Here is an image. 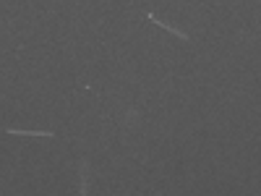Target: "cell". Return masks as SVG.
Masks as SVG:
<instances>
[{
    "mask_svg": "<svg viewBox=\"0 0 261 196\" xmlns=\"http://www.w3.org/2000/svg\"><path fill=\"white\" fill-rule=\"evenodd\" d=\"M146 18H149V21H151V24H154V27H162L165 32H172V34H175V37H180V39H191V37H188V34L183 32V29H178V27H172V24H165V21H162V18H157V16L151 13V11L146 13Z\"/></svg>",
    "mask_w": 261,
    "mask_h": 196,
    "instance_id": "obj_1",
    "label": "cell"
},
{
    "mask_svg": "<svg viewBox=\"0 0 261 196\" xmlns=\"http://www.w3.org/2000/svg\"><path fill=\"white\" fill-rule=\"evenodd\" d=\"M79 170H81V193H86V181H89V173H86V160L79 162Z\"/></svg>",
    "mask_w": 261,
    "mask_h": 196,
    "instance_id": "obj_3",
    "label": "cell"
},
{
    "mask_svg": "<svg viewBox=\"0 0 261 196\" xmlns=\"http://www.w3.org/2000/svg\"><path fill=\"white\" fill-rule=\"evenodd\" d=\"M6 134H13V136H47L53 139L55 131H24V128H6Z\"/></svg>",
    "mask_w": 261,
    "mask_h": 196,
    "instance_id": "obj_2",
    "label": "cell"
}]
</instances>
